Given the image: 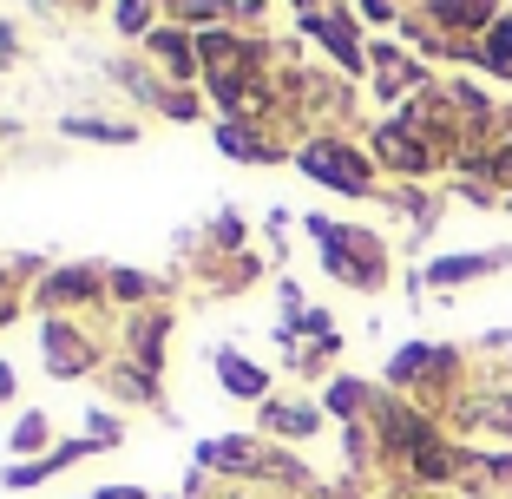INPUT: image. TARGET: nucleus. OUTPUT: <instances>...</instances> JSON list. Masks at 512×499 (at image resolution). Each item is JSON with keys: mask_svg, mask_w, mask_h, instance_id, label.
I'll return each mask as SVG.
<instances>
[{"mask_svg": "<svg viewBox=\"0 0 512 499\" xmlns=\"http://www.w3.org/2000/svg\"><path fill=\"white\" fill-rule=\"evenodd\" d=\"M224 375H230V388H237V394H256V388H263V375H256V368H243V362H224Z\"/></svg>", "mask_w": 512, "mask_h": 499, "instance_id": "7ed1b4c3", "label": "nucleus"}, {"mask_svg": "<svg viewBox=\"0 0 512 499\" xmlns=\"http://www.w3.org/2000/svg\"><path fill=\"white\" fill-rule=\"evenodd\" d=\"M467 421H480V427H512V394H493V401H473V408H467Z\"/></svg>", "mask_w": 512, "mask_h": 499, "instance_id": "f03ea898", "label": "nucleus"}, {"mask_svg": "<svg viewBox=\"0 0 512 499\" xmlns=\"http://www.w3.org/2000/svg\"><path fill=\"white\" fill-rule=\"evenodd\" d=\"M493 66H512V27L493 33Z\"/></svg>", "mask_w": 512, "mask_h": 499, "instance_id": "20e7f679", "label": "nucleus"}, {"mask_svg": "<svg viewBox=\"0 0 512 499\" xmlns=\"http://www.w3.org/2000/svg\"><path fill=\"white\" fill-rule=\"evenodd\" d=\"M309 171H316V178H329V184H342V191H362V171H348V158L329 152V145H316V152H309Z\"/></svg>", "mask_w": 512, "mask_h": 499, "instance_id": "f257e3e1", "label": "nucleus"}]
</instances>
